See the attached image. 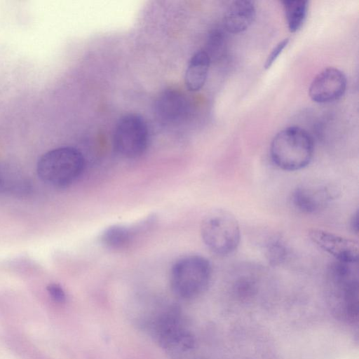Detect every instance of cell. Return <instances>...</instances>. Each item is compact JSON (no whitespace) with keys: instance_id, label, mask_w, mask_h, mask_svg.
<instances>
[{"instance_id":"cell-7","label":"cell","mask_w":359,"mask_h":359,"mask_svg":"<svg viewBox=\"0 0 359 359\" xmlns=\"http://www.w3.org/2000/svg\"><path fill=\"white\" fill-rule=\"evenodd\" d=\"M339 194L338 188L333 184H302L292 192V202L301 212L316 214L325 209Z\"/></svg>"},{"instance_id":"cell-13","label":"cell","mask_w":359,"mask_h":359,"mask_svg":"<svg viewBox=\"0 0 359 359\" xmlns=\"http://www.w3.org/2000/svg\"><path fill=\"white\" fill-rule=\"evenodd\" d=\"M30 181L23 173L6 165H0V194L23 196L31 191Z\"/></svg>"},{"instance_id":"cell-14","label":"cell","mask_w":359,"mask_h":359,"mask_svg":"<svg viewBox=\"0 0 359 359\" xmlns=\"http://www.w3.org/2000/svg\"><path fill=\"white\" fill-rule=\"evenodd\" d=\"M139 227H128L114 225L104 231L101 236L102 243L108 248L121 250L128 246L135 237Z\"/></svg>"},{"instance_id":"cell-11","label":"cell","mask_w":359,"mask_h":359,"mask_svg":"<svg viewBox=\"0 0 359 359\" xmlns=\"http://www.w3.org/2000/svg\"><path fill=\"white\" fill-rule=\"evenodd\" d=\"M256 16V8L252 1L238 0L233 1L226 10L223 18L225 29L232 34L247 30Z\"/></svg>"},{"instance_id":"cell-8","label":"cell","mask_w":359,"mask_h":359,"mask_svg":"<svg viewBox=\"0 0 359 359\" xmlns=\"http://www.w3.org/2000/svg\"><path fill=\"white\" fill-rule=\"evenodd\" d=\"M346 87L347 79L344 72L328 67L313 79L309 88V95L315 102L330 103L341 98Z\"/></svg>"},{"instance_id":"cell-17","label":"cell","mask_w":359,"mask_h":359,"mask_svg":"<svg viewBox=\"0 0 359 359\" xmlns=\"http://www.w3.org/2000/svg\"><path fill=\"white\" fill-rule=\"evenodd\" d=\"M224 39V36L221 31L215 30L211 33L208 41V50H205L210 60L213 55L218 56L223 52L225 44Z\"/></svg>"},{"instance_id":"cell-18","label":"cell","mask_w":359,"mask_h":359,"mask_svg":"<svg viewBox=\"0 0 359 359\" xmlns=\"http://www.w3.org/2000/svg\"><path fill=\"white\" fill-rule=\"evenodd\" d=\"M290 41L289 38H285L283 39L281 41L278 42L276 46L272 49L269 55H268L265 63L264 65V68L265 69H269L273 62L278 57L279 55L283 52L285 48L287 46Z\"/></svg>"},{"instance_id":"cell-4","label":"cell","mask_w":359,"mask_h":359,"mask_svg":"<svg viewBox=\"0 0 359 359\" xmlns=\"http://www.w3.org/2000/svg\"><path fill=\"white\" fill-rule=\"evenodd\" d=\"M212 278L208 259L201 255H190L176 262L170 271L172 292L184 299H194L203 293Z\"/></svg>"},{"instance_id":"cell-9","label":"cell","mask_w":359,"mask_h":359,"mask_svg":"<svg viewBox=\"0 0 359 359\" xmlns=\"http://www.w3.org/2000/svg\"><path fill=\"white\" fill-rule=\"evenodd\" d=\"M309 237L315 245L332 255L336 261L358 262L359 248L356 241L319 229L309 230Z\"/></svg>"},{"instance_id":"cell-20","label":"cell","mask_w":359,"mask_h":359,"mask_svg":"<svg viewBox=\"0 0 359 359\" xmlns=\"http://www.w3.org/2000/svg\"><path fill=\"white\" fill-rule=\"evenodd\" d=\"M350 227L354 233H358V212L356 211L350 221Z\"/></svg>"},{"instance_id":"cell-16","label":"cell","mask_w":359,"mask_h":359,"mask_svg":"<svg viewBox=\"0 0 359 359\" xmlns=\"http://www.w3.org/2000/svg\"><path fill=\"white\" fill-rule=\"evenodd\" d=\"M288 254L285 242L280 237L270 238L264 247V255L271 266L280 265Z\"/></svg>"},{"instance_id":"cell-5","label":"cell","mask_w":359,"mask_h":359,"mask_svg":"<svg viewBox=\"0 0 359 359\" xmlns=\"http://www.w3.org/2000/svg\"><path fill=\"white\" fill-rule=\"evenodd\" d=\"M201 238L207 248L218 256H228L238 248L241 230L236 217L228 210L209 212L201 226Z\"/></svg>"},{"instance_id":"cell-6","label":"cell","mask_w":359,"mask_h":359,"mask_svg":"<svg viewBox=\"0 0 359 359\" xmlns=\"http://www.w3.org/2000/svg\"><path fill=\"white\" fill-rule=\"evenodd\" d=\"M149 132L144 118L138 114H129L117 122L113 138L116 151L127 158L141 156L148 144Z\"/></svg>"},{"instance_id":"cell-10","label":"cell","mask_w":359,"mask_h":359,"mask_svg":"<svg viewBox=\"0 0 359 359\" xmlns=\"http://www.w3.org/2000/svg\"><path fill=\"white\" fill-rule=\"evenodd\" d=\"M154 110L161 122L177 123L182 121L188 115L189 104L183 93L175 89H168L158 96Z\"/></svg>"},{"instance_id":"cell-19","label":"cell","mask_w":359,"mask_h":359,"mask_svg":"<svg viewBox=\"0 0 359 359\" xmlns=\"http://www.w3.org/2000/svg\"><path fill=\"white\" fill-rule=\"evenodd\" d=\"M46 290L50 297L57 303H64L66 301V294L63 288L57 283H50Z\"/></svg>"},{"instance_id":"cell-3","label":"cell","mask_w":359,"mask_h":359,"mask_svg":"<svg viewBox=\"0 0 359 359\" xmlns=\"http://www.w3.org/2000/svg\"><path fill=\"white\" fill-rule=\"evenodd\" d=\"M84 158L79 150L71 147L56 148L43 154L37 163L39 177L57 188L69 187L83 172Z\"/></svg>"},{"instance_id":"cell-2","label":"cell","mask_w":359,"mask_h":359,"mask_svg":"<svg viewBox=\"0 0 359 359\" xmlns=\"http://www.w3.org/2000/svg\"><path fill=\"white\" fill-rule=\"evenodd\" d=\"M314 153V141L310 133L298 126L279 131L270 145L273 163L285 171H296L306 167Z\"/></svg>"},{"instance_id":"cell-15","label":"cell","mask_w":359,"mask_h":359,"mask_svg":"<svg viewBox=\"0 0 359 359\" xmlns=\"http://www.w3.org/2000/svg\"><path fill=\"white\" fill-rule=\"evenodd\" d=\"M282 4L289 31L290 32L298 31L302 26L307 15L308 1H283Z\"/></svg>"},{"instance_id":"cell-12","label":"cell","mask_w":359,"mask_h":359,"mask_svg":"<svg viewBox=\"0 0 359 359\" xmlns=\"http://www.w3.org/2000/svg\"><path fill=\"white\" fill-rule=\"evenodd\" d=\"M211 60L202 50L195 53L190 59L184 76L187 88L190 91L201 90L207 80Z\"/></svg>"},{"instance_id":"cell-1","label":"cell","mask_w":359,"mask_h":359,"mask_svg":"<svg viewBox=\"0 0 359 359\" xmlns=\"http://www.w3.org/2000/svg\"><path fill=\"white\" fill-rule=\"evenodd\" d=\"M147 326L155 341L172 359L185 358L195 347V337L176 306H168L158 312Z\"/></svg>"}]
</instances>
